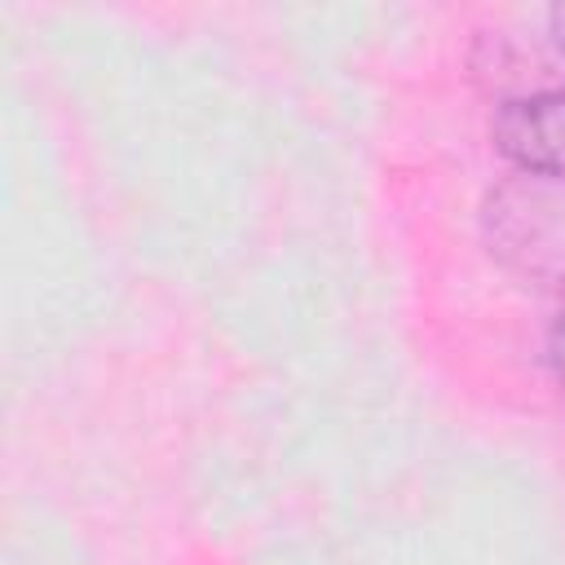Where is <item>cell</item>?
Returning <instances> with one entry per match:
<instances>
[{"mask_svg": "<svg viewBox=\"0 0 565 565\" xmlns=\"http://www.w3.org/2000/svg\"><path fill=\"white\" fill-rule=\"evenodd\" d=\"M486 230L503 260L525 274L565 278V181L521 177L490 194Z\"/></svg>", "mask_w": 565, "mask_h": 565, "instance_id": "1", "label": "cell"}, {"mask_svg": "<svg viewBox=\"0 0 565 565\" xmlns=\"http://www.w3.org/2000/svg\"><path fill=\"white\" fill-rule=\"evenodd\" d=\"M490 137L521 172L565 181V88L503 102L490 119Z\"/></svg>", "mask_w": 565, "mask_h": 565, "instance_id": "2", "label": "cell"}, {"mask_svg": "<svg viewBox=\"0 0 565 565\" xmlns=\"http://www.w3.org/2000/svg\"><path fill=\"white\" fill-rule=\"evenodd\" d=\"M547 353H552V366H556V375L565 380V309L556 313V322H552V340H547Z\"/></svg>", "mask_w": 565, "mask_h": 565, "instance_id": "3", "label": "cell"}, {"mask_svg": "<svg viewBox=\"0 0 565 565\" xmlns=\"http://www.w3.org/2000/svg\"><path fill=\"white\" fill-rule=\"evenodd\" d=\"M547 22H552V40H556L561 53H565V4H556V9L547 13Z\"/></svg>", "mask_w": 565, "mask_h": 565, "instance_id": "4", "label": "cell"}]
</instances>
